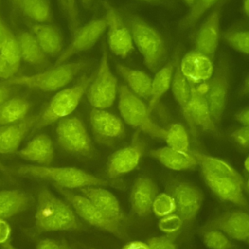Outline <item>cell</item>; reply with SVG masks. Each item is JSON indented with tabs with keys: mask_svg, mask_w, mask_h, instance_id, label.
I'll return each mask as SVG.
<instances>
[{
	"mask_svg": "<svg viewBox=\"0 0 249 249\" xmlns=\"http://www.w3.org/2000/svg\"><path fill=\"white\" fill-rule=\"evenodd\" d=\"M210 229H216L228 237L235 240H249V213L241 210L229 211L210 223Z\"/></svg>",
	"mask_w": 249,
	"mask_h": 249,
	"instance_id": "obj_17",
	"label": "cell"
},
{
	"mask_svg": "<svg viewBox=\"0 0 249 249\" xmlns=\"http://www.w3.org/2000/svg\"><path fill=\"white\" fill-rule=\"evenodd\" d=\"M116 70L120 74V76L125 81V86L134 94L142 99L150 98L152 89V79L147 73L120 63L116 64Z\"/></svg>",
	"mask_w": 249,
	"mask_h": 249,
	"instance_id": "obj_27",
	"label": "cell"
},
{
	"mask_svg": "<svg viewBox=\"0 0 249 249\" xmlns=\"http://www.w3.org/2000/svg\"><path fill=\"white\" fill-rule=\"evenodd\" d=\"M178 66L184 77L194 85L208 82L214 72V65L210 57L198 51L187 53Z\"/></svg>",
	"mask_w": 249,
	"mask_h": 249,
	"instance_id": "obj_15",
	"label": "cell"
},
{
	"mask_svg": "<svg viewBox=\"0 0 249 249\" xmlns=\"http://www.w3.org/2000/svg\"><path fill=\"white\" fill-rule=\"evenodd\" d=\"M27 25L44 53L50 57H58L63 50V39L59 30L49 23L31 22Z\"/></svg>",
	"mask_w": 249,
	"mask_h": 249,
	"instance_id": "obj_24",
	"label": "cell"
},
{
	"mask_svg": "<svg viewBox=\"0 0 249 249\" xmlns=\"http://www.w3.org/2000/svg\"><path fill=\"white\" fill-rule=\"evenodd\" d=\"M172 65L164 66L159 69L154 79L152 80V89H151V96L148 105V112L151 114L154 108L159 103L160 97L168 90L171 86L172 81Z\"/></svg>",
	"mask_w": 249,
	"mask_h": 249,
	"instance_id": "obj_33",
	"label": "cell"
},
{
	"mask_svg": "<svg viewBox=\"0 0 249 249\" xmlns=\"http://www.w3.org/2000/svg\"><path fill=\"white\" fill-rule=\"evenodd\" d=\"M89 124L93 133L103 140H116L124 137L125 130L123 122L105 109L92 108Z\"/></svg>",
	"mask_w": 249,
	"mask_h": 249,
	"instance_id": "obj_20",
	"label": "cell"
},
{
	"mask_svg": "<svg viewBox=\"0 0 249 249\" xmlns=\"http://www.w3.org/2000/svg\"><path fill=\"white\" fill-rule=\"evenodd\" d=\"M34 218L39 231H76L83 227L69 203L57 197L47 186L38 191Z\"/></svg>",
	"mask_w": 249,
	"mask_h": 249,
	"instance_id": "obj_1",
	"label": "cell"
},
{
	"mask_svg": "<svg viewBox=\"0 0 249 249\" xmlns=\"http://www.w3.org/2000/svg\"><path fill=\"white\" fill-rule=\"evenodd\" d=\"M30 203V196L23 190L0 191V218L8 219L23 212Z\"/></svg>",
	"mask_w": 249,
	"mask_h": 249,
	"instance_id": "obj_28",
	"label": "cell"
},
{
	"mask_svg": "<svg viewBox=\"0 0 249 249\" xmlns=\"http://www.w3.org/2000/svg\"><path fill=\"white\" fill-rule=\"evenodd\" d=\"M217 1L218 0H197L192 8L190 14L181 22V25L184 28H189V26L194 24L200 18V16Z\"/></svg>",
	"mask_w": 249,
	"mask_h": 249,
	"instance_id": "obj_41",
	"label": "cell"
},
{
	"mask_svg": "<svg viewBox=\"0 0 249 249\" xmlns=\"http://www.w3.org/2000/svg\"><path fill=\"white\" fill-rule=\"evenodd\" d=\"M91 76L83 75L76 84L57 90L39 115L32 131L36 132L55 122L70 117L87 93Z\"/></svg>",
	"mask_w": 249,
	"mask_h": 249,
	"instance_id": "obj_4",
	"label": "cell"
},
{
	"mask_svg": "<svg viewBox=\"0 0 249 249\" xmlns=\"http://www.w3.org/2000/svg\"><path fill=\"white\" fill-rule=\"evenodd\" d=\"M58 2L67 19L69 30L71 31L72 34H74L77 31V29L80 27L77 2L76 0H58Z\"/></svg>",
	"mask_w": 249,
	"mask_h": 249,
	"instance_id": "obj_39",
	"label": "cell"
},
{
	"mask_svg": "<svg viewBox=\"0 0 249 249\" xmlns=\"http://www.w3.org/2000/svg\"><path fill=\"white\" fill-rule=\"evenodd\" d=\"M176 210V202L171 194L160 193L157 195L152 205V211L157 217L162 218L168 216Z\"/></svg>",
	"mask_w": 249,
	"mask_h": 249,
	"instance_id": "obj_36",
	"label": "cell"
},
{
	"mask_svg": "<svg viewBox=\"0 0 249 249\" xmlns=\"http://www.w3.org/2000/svg\"><path fill=\"white\" fill-rule=\"evenodd\" d=\"M246 186H247V188H248V190H249V179H248L247 182H246Z\"/></svg>",
	"mask_w": 249,
	"mask_h": 249,
	"instance_id": "obj_59",
	"label": "cell"
},
{
	"mask_svg": "<svg viewBox=\"0 0 249 249\" xmlns=\"http://www.w3.org/2000/svg\"><path fill=\"white\" fill-rule=\"evenodd\" d=\"M220 29L219 11L211 13L201 24L196 37V51L206 54H213L218 47Z\"/></svg>",
	"mask_w": 249,
	"mask_h": 249,
	"instance_id": "obj_26",
	"label": "cell"
},
{
	"mask_svg": "<svg viewBox=\"0 0 249 249\" xmlns=\"http://www.w3.org/2000/svg\"><path fill=\"white\" fill-rule=\"evenodd\" d=\"M164 140L168 147L182 152L190 151V139L186 128L179 123L171 124L166 129Z\"/></svg>",
	"mask_w": 249,
	"mask_h": 249,
	"instance_id": "obj_35",
	"label": "cell"
},
{
	"mask_svg": "<svg viewBox=\"0 0 249 249\" xmlns=\"http://www.w3.org/2000/svg\"><path fill=\"white\" fill-rule=\"evenodd\" d=\"M190 85L191 95L185 118L191 125H198L205 130L213 131L216 128V124L212 121L204 91L201 90L200 85L197 86L192 83Z\"/></svg>",
	"mask_w": 249,
	"mask_h": 249,
	"instance_id": "obj_16",
	"label": "cell"
},
{
	"mask_svg": "<svg viewBox=\"0 0 249 249\" xmlns=\"http://www.w3.org/2000/svg\"><path fill=\"white\" fill-rule=\"evenodd\" d=\"M184 222L178 214H170L168 216L160 218L158 222V227L160 231L166 234H173L179 231L182 228Z\"/></svg>",
	"mask_w": 249,
	"mask_h": 249,
	"instance_id": "obj_42",
	"label": "cell"
},
{
	"mask_svg": "<svg viewBox=\"0 0 249 249\" xmlns=\"http://www.w3.org/2000/svg\"><path fill=\"white\" fill-rule=\"evenodd\" d=\"M229 81V65L227 60L222 58L217 68L214 69L213 75L209 80V84L205 86L206 90L204 91L209 105L210 115L215 124L220 122L224 113L230 84Z\"/></svg>",
	"mask_w": 249,
	"mask_h": 249,
	"instance_id": "obj_11",
	"label": "cell"
},
{
	"mask_svg": "<svg viewBox=\"0 0 249 249\" xmlns=\"http://www.w3.org/2000/svg\"><path fill=\"white\" fill-rule=\"evenodd\" d=\"M13 93L12 87L0 84V105L11 97Z\"/></svg>",
	"mask_w": 249,
	"mask_h": 249,
	"instance_id": "obj_49",
	"label": "cell"
},
{
	"mask_svg": "<svg viewBox=\"0 0 249 249\" xmlns=\"http://www.w3.org/2000/svg\"><path fill=\"white\" fill-rule=\"evenodd\" d=\"M89 63V61H74L53 65L33 75L14 76L0 82V84L10 87H22L44 92L57 91L72 82Z\"/></svg>",
	"mask_w": 249,
	"mask_h": 249,
	"instance_id": "obj_3",
	"label": "cell"
},
{
	"mask_svg": "<svg viewBox=\"0 0 249 249\" xmlns=\"http://www.w3.org/2000/svg\"><path fill=\"white\" fill-rule=\"evenodd\" d=\"M139 1H145V2H154V1H157V0H139Z\"/></svg>",
	"mask_w": 249,
	"mask_h": 249,
	"instance_id": "obj_58",
	"label": "cell"
},
{
	"mask_svg": "<svg viewBox=\"0 0 249 249\" xmlns=\"http://www.w3.org/2000/svg\"><path fill=\"white\" fill-rule=\"evenodd\" d=\"M36 249H69L66 245L58 243L57 241L50 238L41 239L36 246Z\"/></svg>",
	"mask_w": 249,
	"mask_h": 249,
	"instance_id": "obj_46",
	"label": "cell"
},
{
	"mask_svg": "<svg viewBox=\"0 0 249 249\" xmlns=\"http://www.w3.org/2000/svg\"><path fill=\"white\" fill-rule=\"evenodd\" d=\"M0 54L12 65L19 66L21 61V53L18 38L11 34L6 43L0 50Z\"/></svg>",
	"mask_w": 249,
	"mask_h": 249,
	"instance_id": "obj_38",
	"label": "cell"
},
{
	"mask_svg": "<svg viewBox=\"0 0 249 249\" xmlns=\"http://www.w3.org/2000/svg\"><path fill=\"white\" fill-rule=\"evenodd\" d=\"M12 1H13V2H14V1H15V0H12Z\"/></svg>",
	"mask_w": 249,
	"mask_h": 249,
	"instance_id": "obj_60",
	"label": "cell"
},
{
	"mask_svg": "<svg viewBox=\"0 0 249 249\" xmlns=\"http://www.w3.org/2000/svg\"><path fill=\"white\" fill-rule=\"evenodd\" d=\"M105 19L108 29V45L111 52L122 58H125L134 48L131 31L127 28L116 10L107 2H104Z\"/></svg>",
	"mask_w": 249,
	"mask_h": 249,
	"instance_id": "obj_12",
	"label": "cell"
},
{
	"mask_svg": "<svg viewBox=\"0 0 249 249\" xmlns=\"http://www.w3.org/2000/svg\"><path fill=\"white\" fill-rule=\"evenodd\" d=\"M122 249H149V247L146 242L134 240V241H129L125 243Z\"/></svg>",
	"mask_w": 249,
	"mask_h": 249,
	"instance_id": "obj_50",
	"label": "cell"
},
{
	"mask_svg": "<svg viewBox=\"0 0 249 249\" xmlns=\"http://www.w3.org/2000/svg\"><path fill=\"white\" fill-rule=\"evenodd\" d=\"M39 115H33L23 120L0 126V154H13L18 148L27 133L33 129Z\"/></svg>",
	"mask_w": 249,
	"mask_h": 249,
	"instance_id": "obj_19",
	"label": "cell"
},
{
	"mask_svg": "<svg viewBox=\"0 0 249 249\" xmlns=\"http://www.w3.org/2000/svg\"><path fill=\"white\" fill-rule=\"evenodd\" d=\"M143 148L138 143L125 146L114 152L108 159L106 174L110 178H116L132 171L139 163Z\"/></svg>",
	"mask_w": 249,
	"mask_h": 249,
	"instance_id": "obj_18",
	"label": "cell"
},
{
	"mask_svg": "<svg viewBox=\"0 0 249 249\" xmlns=\"http://www.w3.org/2000/svg\"><path fill=\"white\" fill-rule=\"evenodd\" d=\"M225 39L238 52L249 54V31H232L225 35Z\"/></svg>",
	"mask_w": 249,
	"mask_h": 249,
	"instance_id": "obj_40",
	"label": "cell"
},
{
	"mask_svg": "<svg viewBox=\"0 0 249 249\" xmlns=\"http://www.w3.org/2000/svg\"><path fill=\"white\" fill-rule=\"evenodd\" d=\"M17 38L20 48L21 59L37 68H42L48 64V55L44 53L31 32H19Z\"/></svg>",
	"mask_w": 249,
	"mask_h": 249,
	"instance_id": "obj_29",
	"label": "cell"
},
{
	"mask_svg": "<svg viewBox=\"0 0 249 249\" xmlns=\"http://www.w3.org/2000/svg\"><path fill=\"white\" fill-rule=\"evenodd\" d=\"M170 192L175 199L178 215L184 224L192 223L202 204L201 192L195 185L183 181L173 183Z\"/></svg>",
	"mask_w": 249,
	"mask_h": 249,
	"instance_id": "obj_13",
	"label": "cell"
},
{
	"mask_svg": "<svg viewBox=\"0 0 249 249\" xmlns=\"http://www.w3.org/2000/svg\"><path fill=\"white\" fill-rule=\"evenodd\" d=\"M243 8H244V11H245L246 15L249 17V0H244Z\"/></svg>",
	"mask_w": 249,
	"mask_h": 249,
	"instance_id": "obj_54",
	"label": "cell"
},
{
	"mask_svg": "<svg viewBox=\"0 0 249 249\" xmlns=\"http://www.w3.org/2000/svg\"><path fill=\"white\" fill-rule=\"evenodd\" d=\"M58 145L65 152L83 158H91L95 149L92 140L81 119L67 117L60 120L55 127Z\"/></svg>",
	"mask_w": 249,
	"mask_h": 249,
	"instance_id": "obj_8",
	"label": "cell"
},
{
	"mask_svg": "<svg viewBox=\"0 0 249 249\" xmlns=\"http://www.w3.org/2000/svg\"><path fill=\"white\" fill-rule=\"evenodd\" d=\"M244 168L247 172H249V156L244 160Z\"/></svg>",
	"mask_w": 249,
	"mask_h": 249,
	"instance_id": "obj_55",
	"label": "cell"
},
{
	"mask_svg": "<svg viewBox=\"0 0 249 249\" xmlns=\"http://www.w3.org/2000/svg\"><path fill=\"white\" fill-rule=\"evenodd\" d=\"M11 227L5 219L0 218V245L7 243L11 237Z\"/></svg>",
	"mask_w": 249,
	"mask_h": 249,
	"instance_id": "obj_47",
	"label": "cell"
},
{
	"mask_svg": "<svg viewBox=\"0 0 249 249\" xmlns=\"http://www.w3.org/2000/svg\"><path fill=\"white\" fill-rule=\"evenodd\" d=\"M55 188L63 196L77 216L83 219L86 223L94 228L110 232L117 237L125 238V233H124L122 229V223L108 218L85 196L73 193L70 190L63 189L61 187L55 186Z\"/></svg>",
	"mask_w": 249,
	"mask_h": 249,
	"instance_id": "obj_9",
	"label": "cell"
},
{
	"mask_svg": "<svg viewBox=\"0 0 249 249\" xmlns=\"http://www.w3.org/2000/svg\"><path fill=\"white\" fill-rule=\"evenodd\" d=\"M171 90L173 96L180 106L184 116L187 112L190 95H191V85L189 81L182 74L179 66L176 68L171 81Z\"/></svg>",
	"mask_w": 249,
	"mask_h": 249,
	"instance_id": "obj_34",
	"label": "cell"
},
{
	"mask_svg": "<svg viewBox=\"0 0 249 249\" xmlns=\"http://www.w3.org/2000/svg\"><path fill=\"white\" fill-rule=\"evenodd\" d=\"M79 192L90 200L95 207H97L108 218L118 221L120 223L124 220V213L122 211L118 198L110 191L103 187H85L79 189Z\"/></svg>",
	"mask_w": 249,
	"mask_h": 249,
	"instance_id": "obj_23",
	"label": "cell"
},
{
	"mask_svg": "<svg viewBox=\"0 0 249 249\" xmlns=\"http://www.w3.org/2000/svg\"><path fill=\"white\" fill-rule=\"evenodd\" d=\"M201 172L208 188L220 199L241 207L248 206L242 190L244 183L228 176H221L208 171Z\"/></svg>",
	"mask_w": 249,
	"mask_h": 249,
	"instance_id": "obj_14",
	"label": "cell"
},
{
	"mask_svg": "<svg viewBox=\"0 0 249 249\" xmlns=\"http://www.w3.org/2000/svg\"><path fill=\"white\" fill-rule=\"evenodd\" d=\"M149 154L160 164L171 170H186L197 165L196 159L192 152H182L168 146L151 150Z\"/></svg>",
	"mask_w": 249,
	"mask_h": 249,
	"instance_id": "obj_25",
	"label": "cell"
},
{
	"mask_svg": "<svg viewBox=\"0 0 249 249\" xmlns=\"http://www.w3.org/2000/svg\"><path fill=\"white\" fill-rule=\"evenodd\" d=\"M106 28L107 21L105 18L92 19L85 25L79 27L73 34L69 45L62 50L61 53L56 58L54 65L66 63V61L72 56L92 48L104 33Z\"/></svg>",
	"mask_w": 249,
	"mask_h": 249,
	"instance_id": "obj_10",
	"label": "cell"
},
{
	"mask_svg": "<svg viewBox=\"0 0 249 249\" xmlns=\"http://www.w3.org/2000/svg\"><path fill=\"white\" fill-rule=\"evenodd\" d=\"M242 91L244 93L249 94V77L244 82V85H243V88H242Z\"/></svg>",
	"mask_w": 249,
	"mask_h": 249,
	"instance_id": "obj_52",
	"label": "cell"
},
{
	"mask_svg": "<svg viewBox=\"0 0 249 249\" xmlns=\"http://www.w3.org/2000/svg\"><path fill=\"white\" fill-rule=\"evenodd\" d=\"M130 31L133 44L141 53L145 65L152 72H157L165 54L160 34L139 18H131Z\"/></svg>",
	"mask_w": 249,
	"mask_h": 249,
	"instance_id": "obj_6",
	"label": "cell"
},
{
	"mask_svg": "<svg viewBox=\"0 0 249 249\" xmlns=\"http://www.w3.org/2000/svg\"><path fill=\"white\" fill-rule=\"evenodd\" d=\"M81 2H82V4H83L85 7H89L90 4H91V2H92V0H81Z\"/></svg>",
	"mask_w": 249,
	"mask_h": 249,
	"instance_id": "obj_56",
	"label": "cell"
},
{
	"mask_svg": "<svg viewBox=\"0 0 249 249\" xmlns=\"http://www.w3.org/2000/svg\"><path fill=\"white\" fill-rule=\"evenodd\" d=\"M31 102L21 96L10 97L0 105V126L19 122L26 118Z\"/></svg>",
	"mask_w": 249,
	"mask_h": 249,
	"instance_id": "obj_30",
	"label": "cell"
},
{
	"mask_svg": "<svg viewBox=\"0 0 249 249\" xmlns=\"http://www.w3.org/2000/svg\"><path fill=\"white\" fill-rule=\"evenodd\" d=\"M118 89L117 78L110 68L107 52L103 49L98 66L91 76L87 90L88 101L92 108L106 110L114 104Z\"/></svg>",
	"mask_w": 249,
	"mask_h": 249,
	"instance_id": "obj_7",
	"label": "cell"
},
{
	"mask_svg": "<svg viewBox=\"0 0 249 249\" xmlns=\"http://www.w3.org/2000/svg\"><path fill=\"white\" fill-rule=\"evenodd\" d=\"M18 9L34 23H49L53 12L49 0H15Z\"/></svg>",
	"mask_w": 249,
	"mask_h": 249,
	"instance_id": "obj_31",
	"label": "cell"
},
{
	"mask_svg": "<svg viewBox=\"0 0 249 249\" xmlns=\"http://www.w3.org/2000/svg\"><path fill=\"white\" fill-rule=\"evenodd\" d=\"M149 249H179L177 245L166 236H156L147 240Z\"/></svg>",
	"mask_w": 249,
	"mask_h": 249,
	"instance_id": "obj_43",
	"label": "cell"
},
{
	"mask_svg": "<svg viewBox=\"0 0 249 249\" xmlns=\"http://www.w3.org/2000/svg\"><path fill=\"white\" fill-rule=\"evenodd\" d=\"M0 249H18V248L15 247L10 241H8L7 243H5L3 245H0Z\"/></svg>",
	"mask_w": 249,
	"mask_h": 249,
	"instance_id": "obj_53",
	"label": "cell"
},
{
	"mask_svg": "<svg viewBox=\"0 0 249 249\" xmlns=\"http://www.w3.org/2000/svg\"><path fill=\"white\" fill-rule=\"evenodd\" d=\"M248 241H249V240H248Z\"/></svg>",
	"mask_w": 249,
	"mask_h": 249,
	"instance_id": "obj_61",
	"label": "cell"
},
{
	"mask_svg": "<svg viewBox=\"0 0 249 249\" xmlns=\"http://www.w3.org/2000/svg\"><path fill=\"white\" fill-rule=\"evenodd\" d=\"M19 66L10 64L1 54H0V79L3 81L8 80L14 76L18 72Z\"/></svg>",
	"mask_w": 249,
	"mask_h": 249,
	"instance_id": "obj_44",
	"label": "cell"
},
{
	"mask_svg": "<svg viewBox=\"0 0 249 249\" xmlns=\"http://www.w3.org/2000/svg\"><path fill=\"white\" fill-rule=\"evenodd\" d=\"M186 3H188V4H190V5H193L194 3H196L197 0H184Z\"/></svg>",
	"mask_w": 249,
	"mask_h": 249,
	"instance_id": "obj_57",
	"label": "cell"
},
{
	"mask_svg": "<svg viewBox=\"0 0 249 249\" xmlns=\"http://www.w3.org/2000/svg\"><path fill=\"white\" fill-rule=\"evenodd\" d=\"M235 119L243 124L245 126H249V109L242 110L235 115Z\"/></svg>",
	"mask_w": 249,
	"mask_h": 249,
	"instance_id": "obj_51",
	"label": "cell"
},
{
	"mask_svg": "<svg viewBox=\"0 0 249 249\" xmlns=\"http://www.w3.org/2000/svg\"><path fill=\"white\" fill-rule=\"evenodd\" d=\"M192 153L196 159L197 164L200 166L201 171H208L217 175L228 176L239 182L244 183L241 175L225 160L212 156L199 153V152H192Z\"/></svg>",
	"mask_w": 249,
	"mask_h": 249,
	"instance_id": "obj_32",
	"label": "cell"
},
{
	"mask_svg": "<svg viewBox=\"0 0 249 249\" xmlns=\"http://www.w3.org/2000/svg\"><path fill=\"white\" fill-rule=\"evenodd\" d=\"M118 109L123 121L128 125L140 129L151 137L164 139L166 129L152 121L148 106L125 85H121L118 89Z\"/></svg>",
	"mask_w": 249,
	"mask_h": 249,
	"instance_id": "obj_5",
	"label": "cell"
},
{
	"mask_svg": "<svg viewBox=\"0 0 249 249\" xmlns=\"http://www.w3.org/2000/svg\"><path fill=\"white\" fill-rule=\"evenodd\" d=\"M16 173L22 177L48 181L67 190L109 185L108 181L74 166L21 164L17 167Z\"/></svg>",
	"mask_w": 249,
	"mask_h": 249,
	"instance_id": "obj_2",
	"label": "cell"
},
{
	"mask_svg": "<svg viewBox=\"0 0 249 249\" xmlns=\"http://www.w3.org/2000/svg\"><path fill=\"white\" fill-rule=\"evenodd\" d=\"M158 195L155 182L148 176L137 177L130 190V205L139 217H146L152 211L153 202Z\"/></svg>",
	"mask_w": 249,
	"mask_h": 249,
	"instance_id": "obj_21",
	"label": "cell"
},
{
	"mask_svg": "<svg viewBox=\"0 0 249 249\" xmlns=\"http://www.w3.org/2000/svg\"><path fill=\"white\" fill-rule=\"evenodd\" d=\"M16 154L37 165H50L54 158V149L51 137L46 133H39Z\"/></svg>",
	"mask_w": 249,
	"mask_h": 249,
	"instance_id": "obj_22",
	"label": "cell"
},
{
	"mask_svg": "<svg viewBox=\"0 0 249 249\" xmlns=\"http://www.w3.org/2000/svg\"><path fill=\"white\" fill-rule=\"evenodd\" d=\"M203 243L209 249H231L232 247L229 237L216 229H210L202 234Z\"/></svg>",
	"mask_w": 249,
	"mask_h": 249,
	"instance_id": "obj_37",
	"label": "cell"
},
{
	"mask_svg": "<svg viewBox=\"0 0 249 249\" xmlns=\"http://www.w3.org/2000/svg\"><path fill=\"white\" fill-rule=\"evenodd\" d=\"M12 33L10 32L9 28L6 26V24L0 19V50L3 47V45L6 43L8 38L10 37Z\"/></svg>",
	"mask_w": 249,
	"mask_h": 249,
	"instance_id": "obj_48",
	"label": "cell"
},
{
	"mask_svg": "<svg viewBox=\"0 0 249 249\" xmlns=\"http://www.w3.org/2000/svg\"><path fill=\"white\" fill-rule=\"evenodd\" d=\"M231 139L239 146L249 148V126L237 128L231 133Z\"/></svg>",
	"mask_w": 249,
	"mask_h": 249,
	"instance_id": "obj_45",
	"label": "cell"
}]
</instances>
